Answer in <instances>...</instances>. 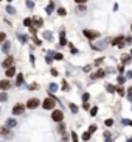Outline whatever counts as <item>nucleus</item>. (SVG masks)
<instances>
[{"mask_svg":"<svg viewBox=\"0 0 132 142\" xmlns=\"http://www.w3.org/2000/svg\"><path fill=\"white\" fill-rule=\"evenodd\" d=\"M0 2H2V0H0Z\"/></svg>","mask_w":132,"mask_h":142,"instance_id":"obj_46","label":"nucleus"},{"mask_svg":"<svg viewBox=\"0 0 132 142\" xmlns=\"http://www.w3.org/2000/svg\"><path fill=\"white\" fill-rule=\"evenodd\" d=\"M33 27H36V28H41V27H44V19L41 17V16H33Z\"/></svg>","mask_w":132,"mask_h":142,"instance_id":"obj_6","label":"nucleus"},{"mask_svg":"<svg viewBox=\"0 0 132 142\" xmlns=\"http://www.w3.org/2000/svg\"><path fill=\"white\" fill-rule=\"evenodd\" d=\"M53 9H54V2H50L47 5V8H45V13H47V14H51Z\"/></svg>","mask_w":132,"mask_h":142,"instance_id":"obj_16","label":"nucleus"},{"mask_svg":"<svg viewBox=\"0 0 132 142\" xmlns=\"http://www.w3.org/2000/svg\"><path fill=\"white\" fill-rule=\"evenodd\" d=\"M78 11H85V6L84 5H79L78 6Z\"/></svg>","mask_w":132,"mask_h":142,"instance_id":"obj_42","label":"nucleus"},{"mask_svg":"<svg viewBox=\"0 0 132 142\" xmlns=\"http://www.w3.org/2000/svg\"><path fill=\"white\" fill-rule=\"evenodd\" d=\"M48 91H50V92H56V91H58V84H56V83H51L50 86H48Z\"/></svg>","mask_w":132,"mask_h":142,"instance_id":"obj_23","label":"nucleus"},{"mask_svg":"<svg viewBox=\"0 0 132 142\" xmlns=\"http://www.w3.org/2000/svg\"><path fill=\"white\" fill-rule=\"evenodd\" d=\"M5 75H6V77H8V78L14 77V75H16V67H14V66H11V67H8V69H6V72H5Z\"/></svg>","mask_w":132,"mask_h":142,"instance_id":"obj_13","label":"nucleus"},{"mask_svg":"<svg viewBox=\"0 0 132 142\" xmlns=\"http://www.w3.org/2000/svg\"><path fill=\"white\" fill-rule=\"evenodd\" d=\"M51 75H53V77H56V75H58V70H56V69H51Z\"/></svg>","mask_w":132,"mask_h":142,"instance_id":"obj_43","label":"nucleus"},{"mask_svg":"<svg viewBox=\"0 0 132 142\" xmlns=\"http://www.w3.org/2000/svg\"><path fill=\"white\" fill-rule=\"evenodd\" d=\"M28 89H30V91H37L39 84L37 83H31V84H28Z\"/></svg>","mask_w":132,"mask_h":142,"instance_id":"obj_22","label":"nucleus"},{"mask_svg":"<svg viewBox=\"0 0 132 142\" xmlns=\"http://www.w3.org/2000/svg\"><path fill=\"white\" fill-rule=\"evenodd\" d=\"M53 56H54V59H62V53H54Z\"/></svg>","mask_w":132,"mask_h":142,"instance_id":"obj_37","label":"nucleus"},{"mask_svg":"<svg viewBox=\"0 0 132 142\" xmlns=\"http://www.w3.org/2000/svg\"><path fill=\"white\" fill-rule=\"evenodd\" d=\"M58 14H59V16H62V17H64V16L67 14V11H65V8H58Z\"/></svg>","mask_w":132,"mask_h":142,"instance_id":"obj_26","label":"nucleus"},{"mask_svg":"<svg viewBox=\"0 0 132 142\" xmlns=\"http://www.w3.org/2000/svg\"><path fill=\"white\" fill-rule=\"evenodd\" d=\"M6 2H12V0H6Z\"/></svg>","mask_w":132,"mask_h":142,"instance_id":"obj_45","label":"nucleus"},{"mask_svg":"<svg viewBox=\"0 0 132 142\" xmlns=\"http://www.w3.org/2000/svg\"><path fill=\"white\" fill-rule=\"evenodd\" d=\"M0 101H8V94H6L5 91L0 92Z\"/></svg>","mask_w":132,"mask_h":142,"instance_id":"obj_19","label":"nucleus"},{"mask_svg":"<svg viewBox=\"0 0 132 142\" xmlns=\"http://www.w3.org/2000/svg\"><path fill=\"white\" fill-rule=\"evenodd\" d=\"M106 88H107V91H109V92H114L115 89H117V88H114V86H112V84H107V86H106Z\"/></svg>","mask_w":132,"mask_h":142,"instance_id":"obj_34","label":"nucleus"},{"mask_svg":"<svg viewBox=\"0 0 132 142\" xmlns=\"http://www.w3.org/2000/svg\"><path fill=\"white\" fill-rule=\"evenodd\" d=\"M9 50H11V42H9V41H5V42L2 44V52L8 55V53H9Z\"/></svg>","mask_w":132,"mask_h":142,"instance_id":"obj_12","label":"nucleus"},{"mask_svg":"<svg viewBox=\"0 0 132 142\" xmlns=\"http://www.w3.org/2000/svg\"><path fill=\"white\" fill-rule=\"evenodd\" d=\"M9 88H11V81H9V78L0 80V91H8Z\"/></svg>","mask_w":132,"mask_h":142,"instance_id":"obj_8","label":"nucleus"},{"mask_svg":"<svg viewBox=\"0 0 132 142\" xmlns=\"http://www.w3.org/2000/svg\"><path fill=\"white\" fill-rule=\"evenodd\" d=\"M75 2H76V3H78V5H84V3H85V2H87V0H75Z\"/></svg>","mask_w":132,"mask_h":142,"instance_id":"obj_39","label":"nucleus"},{"mask_svg":"<svg viewBox=\"0 0 132 142\" xmlns=\"http://www.w3.org/2000/svg\"><path fill=\"white\" fill-rule=\"evenodd\" d=\"M25 105H22V103H17V105H14V108H12V114L14 115H20V114H24V111H25Z\"/></svg>","mask_w":132,"mask_h":142,"instance_id":"obj_3","label":"nucleus"},{"mask_svg":"<svg viewBox=\"0 0 132 142\" xmlns=\"http://www.w3.org/2000/svg\"><path fill=\"white\" fill-rule=\"evenodd\" d=\"M59 44H61V45H65V44H67V39H65L64 31H61V41H59Z\"/></svg>","mask_w":132,"mask_h":142,"instance_id":"obj_21","label":"nucleus"},{"mask_svg":"<svg viewBox=\"0 0 132 142\" xmlns=\"http://www.w3.org/2000/svg\"><path fill=\"white\" fill-rule=\"evenodd\" d=\"M5 11L8 13L9 16H16V14H17V9H16V8H14V6H12V5H9V3H8V5L5 6Z\"/></svg>","mask_w":132,"mask_h":142,"instance_id":"obj_10","label":"nucleus"},{"mask_svg":"<svg viewBox=\"0 0 132 142\" xmlns=\"http://www.w3.org/2000/svg\"><path fill=\"white\" fill-rule=\"evenodd\" d=\"M24 80H25V78H24V75H22V74L16 75V86H22V84H24Z\"/></svg>","mask_w":132,"mask_h":142,"instance_id":"obj_15","label":"nucleus"},{"mask_svg":"<svg viewBox=\"0 0 132 142\" xmlns=\"http://www.w3.org/2000/svg\"><path fill=\"white\" fill-rule=\"evenodd\" d=\"M30 61L34 64V61H36V56H34V55H30Z\"/></svg>","mask_w":132,"mask_h":142,"instance_id":"obj_41","label":"nucleus"},{"mask_svg":"<svg viewBox=\"0 0 132 142\" xmlns=\"http://www.w3.org/2000/svg\"><path fill=\"white\" fill-rule=\"evenodd\" d=\"M0 136H5V137H11V130L9 127H0Z\"/></svg>","mask_w":132,"mask_h":142,"instance_id":"obj_9","label":"nucleus"},{"mask_svg":"<svg viewBox=\"0 0 132 142\" xmlns=\"http://www.w3.org/2000/svg\"><path fill=\"white\" fill-rule=\"evenodd\" d=\"M42 38H44L45 41H50V42H51V41H53V33L47 30V31H44V33H42Z\"/></svg>","mask_w":132,"mask_h":142,"instance_id":"obj_14","label":"nucleus"},{"mask_svg":"<svg viewBox=\"0 0 132 142\" xmlns=\"http://www.w3.org/2000/svg\"><path fill=\"white\" fill-rule=\"evenodd\" d=\"M96 113H98V108L93 106V108L90 109V115H93V117H95V115H96Z\"/></svg>","mask_w":132,"mask_h":142,"instance_id":"obj_30","label":"nucleus"},{"mask_svg":"<svg viewBox=\"0 0 132 142\" xmlns=\"http://www.w3.org/2000/svg\"><path fill=\"white\" fill-rule=\"evenodd\" d=\"M58 131H59V133H64V131H65V125L61 123V125H59V128H58Z\"/></svg>","mask_w":132,"mask_h":142,"instance_id":"obj_32","label":"nucleus"},{"mask_svg":"<svg viewBox=\"0 0 132 142\" xmlns=\"http://www.w3.org/2000/svg\"><path fill=\"white\" fill-rule=\"evenodd\" d=\"M42 106H44V109H54L56 100L54 98H45V100L42 101Z\"/></svg>","mask_w":132,"mask_h":142,"instance_id":"obj_1","label":"nucleus"},{"mask_svg":"<svg viewBox=\"0 0 132 142\" xmlns=\"http://www.w3.org/2000/svg\"><path fill=\"white\" fill-rule=\"evenodd\" d=\"M106 125H107V127H112V125H114V120H112V119H107V120H106Z\"/></svg>","mask_w":132,"mask_h":142,"instance_id":"obj_35","label":"nucleus"},{"mask_svg":"<svg viewBox=\"0 0 132 142\" xmlns=\"http://www.w3.org/2000/svg\"><path fill=\"white\" fill-rule=\"evenodd\" d=\"M51 119L54 122H62V119H64V113H62L61 109H54L51 114Z\"/></svg>","mask_w":132,"mask_h":142,"instance_id":"obj_4","label":"nucleus"},{"mask_svg":"<svg viewBox=\"0 0 132 142\" xmlns=\"http://www.w3.org/2000/svg\"><path fill=\"white\" fill-rule=\"evenodd\" d=\"M62 91H68V84H67V81H62Z\"/></svg>","mask_w":132,"mask_h":142,"instance_id":"obj_31","label":"nucleus"},{"mask_svg":"<svg viewBox=\"0 0 132 142\" xmlns=\"http://www.w3.org/2000/svg\"><path fill=\"white\" fill-rule=\"evenodd\" d=\"M127 97H129V100L132 101V89H129V91H127Z\"/></svg>","mask_w":132,"mask_h":142,"instance_id":"obj_40","label":"nucleus"},{"mask_svg":"<svg viewBox=\"0 0 132 142\" xmlns=\"http://www.w3.org/2000/svg\"><path fill=\"white\" fill-rule=\"evenodd\" d=\"M117 91H118V94H120V95H124V89L123 88H117Z\"/></svg>","mask_w":132,"mask_h":142,"instance_id":"obj_38","label":"nucleus"},{"mask_svg":"<svg viewBox=\"0 0 132 142\" xmlns=\"http://www.w3.org/2000/svg\"><path fill=\"white\" fill-rule=\"evenodd\" d=\"M90 131H87V133H84V134H82V141H89V139H90Z\"/></svg>","mask_w":132,"mask_h":142,"instance_id":"obj_28","label":"nucleus"},{"mask_svg":"<svg viewBox=\"0 0 132 142\" xmlns=\"http://www.w3.org/2000/svg\"><path fill=\"white\" fill-rule=\"evenodd\" d=\"M33 42H34L36 45H41V44H42V41L37 38V36H33Z\"/></svg>","mask_w":132,"mask_h":142,"instance_id":"obj_27","label":"nucleus"},{"mask_svg":"<svg viewBox=\"0 0 132 142\" xmlns=\"http://www.w3.org/2000/svg\"><path fill=\"white\" fill-rule=\"evenodd\" d=\"M25 5H26V8H28V9H33V8H34V2H33V0H26Z\"/></svg>","mask_w":132,"mask_h":142,"instance_id":"obj_24","label":"nucleus"},{"mask_svg":"<svg viewBox=\"0 0 132 142\" xmlns=\"http://www.w3.org/2000/svg\"><path fill=\"white\" fill-rule=\"evenodd\" d=\"M24 25H25V27H33V17H25L24 19Z\"/></svg>","mask_w":132,"mask_h":142,"instance_id":"obj_18","label":"nucleus"},{"mask_svg":"<svg viewBox=\"0 0 132 142\" xmlns=\"http://www.w3.org/2000/svg\"><path fill=\"white\" fill-rule=\"evenodd\" d=\"M6 39H8V38H6V33L5 31H0V44H3Z\"/></svg>","mask_w":132,"mask_h":142,"instance_id":"obj_25","label":"nucleus"},{"mask_svg":"<svg viewBox=\"0 0 132 142\" xmlns=\"http://www.w3.org/2000/svg\"><path fill=\"white\" fill-rule=\"evenodd\" d=\"M82 100L87 101V100H89V94H84V95H82Z\"/></svg>","mask_w":132,"mask_h":142,"instance_id":"obj_44","label":"nucleus"},{"mask_svg":"<svg viewBox=\"0 0 132 142\" xmlns=\"http://www.w3.org/2000/svg\"><path fill=\"white\" fill-rule=\"evenodd\" d=\"M70 109H72V113H73V114L78 113V106H76V105H73V103H70Z\"/></svg>","mask_w":132,"mask_h":142,"instance_id":"obj_29","label":"nucleus"},{"mask_svg":"<svg viewBox=\"0 0 132 142\" xmlns=\"http://www.w3.org/2000/svg\"><path fill=\"white\" fill-rule=\"evenodd\" d=\"M17 39H19V42H20V44H26V42H28V36L26 34H24V33H20V31H17Z\"/></svg>","mask_w":132,"mask_h":142,"instance_id":"obj_11","label":"nucleus"},{"mask_svg":"<svg viewBox=\"0 0 132 142\" xmlns=\"http://www.w3.org/2000/svg\"><path fill=\"white\" fill-rule=\"evenodd\" d=\"M89 131H90V133H93V131H96V125H90V128H89Z\"/></svg>","mask_w":132,"mask_h":142,"instance_id":"obj_36","label":"nucleus"},{"mask_svg":"<svg viewBox=\"0 0 132 142\" xmlns=\"http://www.w3.org/2000/svg\"><path fill=\"white\" fill-rule=\"evenodd\" d=\"M84 36L87 39H96V38H100V33L98 31H93V30H84Z\"/></svg>","mask_w":132,"mask_h":142,"instance_id":"obj_5","label":"nucleus"},{"mask_svg":"<svg viewBox=\"0 0 132 142\" xmlns=\"http://www.w3.org/2000/svg\"><path fill=\"white\" fill-rule=\"evenodd\" d=\"M39 105H41V100H39V98H30V100L26 101V108H28V109H34Z\"/></svg>","mask_w":132,"mask_h":142,"instance_id":"obj_2","label":"nucleus"},{"mask_svg":"<svg viewBox=\"0 0 132 142\" xmlns=\"http://www.w3.org/2000/svg\"><path fill=\"white\" fill-rule=\"evenodd\" d=\"M72 141H73V142H78V136H76V133H75V131H72Z\"/></svg>","mask_w":132,"mask_h":142,"instance_id":"obj_33","label":"nucleus"},{"mask_svg":"<svg viewBox=\"0 0 132 142\" xmlns=\"http://www.w3.org/2000/svg\"><path fill=\"white\" fill-rule=\"evenodd\" d=\"M16 125H17L16 119H8V120H6V127H9V128H14Z\"/></svg>","mask_w":132,"mask_h":142,"instance_id":"obj_17","label":"nucleus"},{"mask_svg":"<svg viewBox=\"0 0 132 142\" xmlns=\"http://www.w3.org/2000/svg\"><path fill=\"white\" fill-rule=\"evenodd\" d=\"M12 62H14V58L11 56V55H8L5 59H3V62H2V67L3 69H8V67H11L12 66Z\"/></svg>","mask_w":132,"mask_h":142,"instance_id":"obj_7","label":"nucleus"},{"mask_svg":"<svg viewBox=\"0 0 132 142\" xmlns=\"http://www.w3.org/2000/svg\"><path fill=\"white\" fill-rule=\"evenodd\" d=\"M103 77H104V70H98L96 74L92 75V78H103Z\"/></svg>","mask_w":132,"mask_h":142,"instance_id":"obj_20","label":"nucleus"}]
</instances>
